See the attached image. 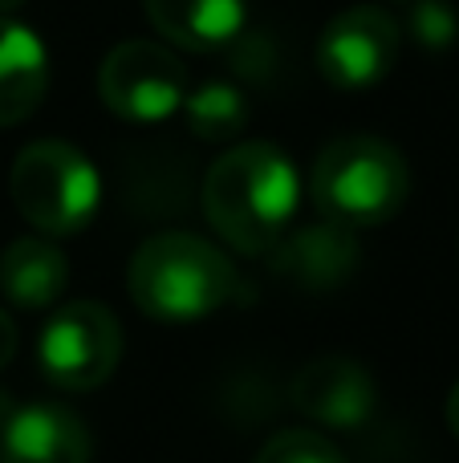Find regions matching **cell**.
<instances>
[{
	"mask_svg": "<svg viewBox=\"0 0 459 463\" xmlns=\"http://www.w3.org/2000/svg\"><path fill=\"white\" fill-rule=\"evenodd\" d=\"M240 280L224 248L195 232H155L126 264V293L151 321L192 326L236 297Z\"/></svg>",
	"mask_w": 459,
	"mask_h": 463,
	"instance_id": "cell-2",
	"label": "cell"
},
{
	"mask_svg": "<svg viewBox=\"0 0 459 463\" xmlns=\"http://www.w3.org/2000/svg\"><path fill=\"white\" fill-rule=\"evenodd\" d=\"M447 427L459 435V383H455V391H452V399H447Z\"/></svg>",
	"mask_w": 459,
	"mask_h": 463,
	"instance_id": "cell-18",
	"label": "cell"
},
{
	"mask_svg": "<svg viewBox=\"0 0 459 463\" xmlns=\"http://www.w3.org/2000/svg\"><path fill=\"white\" fill-rule=\"evenodd\" d=\"M21 5H24V0H0V16H8L13 8H21Z\"/></svg>",
	"mask_w": 459,
	"mask_h": 463,
	"instance_id": "cell-20",
	"label": "cell"
},
{
	"mask_svg": "<svg viewBox=\"0 0 459 463\" xmlns=\"http://www.w3.org/2000/svg\"><path fill=\"white\" fill-rule=\"evenodd\" d=\"M252 463H346V456L338 451V443L330 435L293 427V431H276Z\"/></svg>",
	"mask_w": 459,
	"mask_h": 463,
	"instance_id": "cell-15",
	"label": "cell"
},
{
	"mask_svg": "<svg viewBox=\"0 0 459 463\" xmlns=\"http://www.w3.org/2000/svg\"><path fill=\"white\" fill-rule=\"evenodd\" d=\"M244 0H146L155 33L192 53H216L244 29Z\"/></svg>",
	"mask_w": 459,
	"mask_h": 463,
	"instance_id": "cell-13",
	"label": "cell"
},
{
	"mask_svg": "<svg viewBox=\"0 0 459 463\" xmlns=\"http://www.w3.org/2000/svg\"><path fill=\"white\" fill-rule=\"evenodd\" d=\"M179 110L200 143H232L248 127V98L232 81H203L200 90H187Z\"/></svg>",
	"mask_w": 459,
	"mask_h": 463,
	"instance_id": "cell-14",
	"label": "cell"
},
{
	"mask_svg": "<svg viewBox=\"0 0 459 463\" xmlns=\"http://www.w3.org/2000/svg\"><path fill=\"white\" fill-rule=\"evenodd\" d=\"M13 354H16V326H13V317L0 309V370L13 362Z\"/></svg>",
	"mask_w": 459,
	"mask_h": 463,
	"instance_id": "cell-17",
	"label": "cell"
},
{
	"mask_svg": "<svg viewBox=\"0 0 459 463\" xmlns=\"http://www.w3.org/2000/svg\"><path fill=\"white\" fill-rule=\"evenodd\" d=\"M98 94L110 114L151 127L183 106L187 65L159 41H118L102 57Z\"/></svg>",
	"mask_w": 459,
	"mask_h": 463,
	"instance_id": "cell-6",
	"label": "cell"
},
{
	"mask_svg": "<svg viewBox=\"0 0 459 463\" xmlns=\"http://www.w3.org/2000/svg\"><path fill=\"white\" fill-rule=\"evenodd\" d=\"M398 24L379 5H350L317 37V70L338 90L379 86L398 61Z\"/></svg>",
	"mask_w": 459,
	"mask_h": 463,
	"instance_id": "cell-7",
	"label": "cell"
},
{
	"mask_svg": "<svg viewBox=\"0 0 459 463\" xmlns=\"http://www.w3.org/2000/svg\"><path fill=\"white\" fill-rule=\"evenodd\" d=\"M13 399H8V391H0V431H5V423H8V419H13Z\"/></svg>",
	"mask_w": 459,
	"mask_h": 463,
	"instance_id": "cell-19",
	"label": "cell"
},
{
	"mask_svg": "<svg viewBox=\"0 0 459 463\" xmlns=\"http://www.w3.org/2000/svg\"><path fill=\"white\" fill-rule=\"evenodd\" d=\"M8 195L33 232L61 240L94 224L102 208V179L78 146L61 138H41L13 159Z\"/></svg>",
	"mask_w": 459,
	"mask_h": 463,
	"instance_id": "cell-4",
	"label": "cell"
},
{
	"mask_svg": "<svg viewBox=\"0 0 459 463\" xmlns=\"http://www.w3.org/2000/svg\"><path fill=\"white\" fill-rule=\"evenodd\" d=\"M70 288V260L49 236H16L0 252V293L16 309H53Z\"/></svg>",
	"mask_w": 459,
	"mask_h": 463,
	"instance_id": "cell-11",
	"label": "cell"
},
{
	"mask_svg": "<svg viewBox=\"0 0 459 463\" xmlns=\"http://www.w3.org/2000/svg\"><path fill=\"white\" fill-rule=\"evenodd\" d=\"M407 29L423 49H452L459 37V16L452 0H411Z\"/></svg>",
	"mask_w": 459,
	"mask_h": 463,
	"instance_id": "cell-16",
	"label": "cell"
},
{
	"mask_svg": "<svg viewBox=\"0 0 459 463\" xmlns=\"http://www.w3.org/2000/svg\"><path fill=\"white\" fill-rule=\"evenodd\" d=\"M89 431L61 402L16 407L0 431V463H89Z\"/></svg>",
	"mask_w": 459,
	"mask_h": 463,
	"instance_id": "cell-9",
	"label": "cell"
},
{
	"mask_svg": "<svg viewBox=\"0 0 459 463\" xmlns=\"http://www.w3.org/2000/svg\"><path fill=\"white\" fill-rule=\"evenodd\" d=\"M301 208V175L273 143H236L203 175V216L244 256H265L285 240Z\"/></svg>",
	"mask_w": 459,
	"mask_h": 463,
	"instance_id": "cell-1",
	"label": "cell"
},
{
	"mask_svg": "<svg viewBox=\"0 0 459 463\" xmlns=\"http://www.w3.org/2000/svg\"><path fill=\"white\" fill-rule=\"evenodd\" d=\"M49 90V53L41 33L16 16H0V127H16Z\"/></svg>",
	"mask_w": 459,
	"mask_h": 463,
	"instance_id": "cell-12",
	"label": "cell"
},
{
	"mask_svg": "<svg viewBox=\"0 0 459 463\" xmlns=\"http://www.w3.org/2000/svg\"><path fill=\"white\" fill-rule=\"evenodd\" d=\"M317 212L346 228H379L403 212L411 195V167L403 151L379 135H342L322 146L314 163Z\"/></svg>",
	"mask_w": 459,
	"mask_h": 463,
	"instance_id": "cell-3",
	"label": "cell"
},
{
	"mask_svg": "<svg viewBox=\"0 0 459 463\" xmlns=\"http://www.w3.org/2000/svg\"><path fill=\"white\" fill-rule=\"evenodd\" d=\"M374 402H379V386L370 370L346 354L305 362L293 378V407L330 431H358L362 423H370Z\"/></svg>",
	"mask_w": 459,
	"mask_h": 463,
	"instance_id": "cell-8",
	"label": "cell"
},
{
	"mask_svg": "<svg viewBox=\"0 0 459 463\" xmlns=\"http://www.w3.org/2000/svg\"><path fill=\"white\" fill-rule=\"evenodd\" d=\"M358 260V240L354 228L346 224H309L289 228L285 240L273 248V269L276 277L293 280L301 288H333L350 277Z\"/></svg>",
	"mask_w": 459,
	"mask_h": 463,
	"instance_id": "cell-10",
	"label": "cell"
},
{
	"mask_svg": "<svg viewBox=\"0 0 459 463\" xmlns=\"http://www.w3.org/2000/svg\"><path fill=\"white\" fill-rule=\"evenodd\" d=\"M122 358V326L98 301H65L37 337V366L57 391H94Z\"/></svg>",
	"mask_w": 459,
	"mask_h": 463,
	"instance_id": "cell-5",
	"label": "cell"
}]
</instances>
